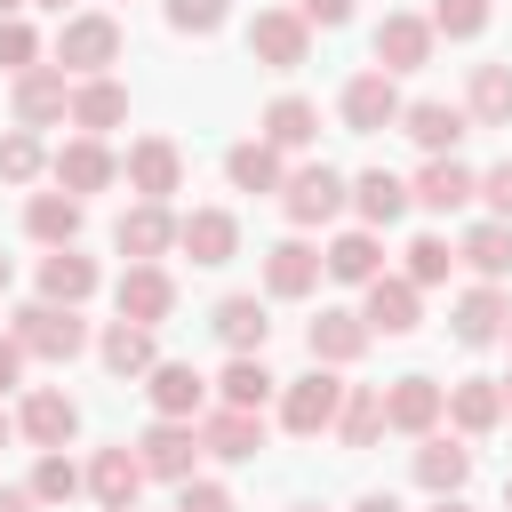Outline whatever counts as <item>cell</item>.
I'll list each match as a JSON object with an SVG mask.
<instances>
[{
  "label": "cell",
  "mask_w": 512,
  "mask_h": 512,
  "mask_svg": "<svg viewBox=\"0 0 512 512\" xmlns=\"http://www.w3.org/2000/svg\"><path fill=\"white\" fill-rule=\"evenodd\" d=\"M8 336L24 344V360H72V352H88V320H80V304H48V296L16 304V312H8Z\"/></svg>",
  "instance_id": "1"
},
{
  "label": "cell",
  "mask_w": 512,
  "mask_h": 512,
  "mask_svg": "<svg viewBox=\"0 0 512 512\" xmlns=\"http://www.w3.org/2000/svg\"><path fill=\"white\" fill-rule=\"evenodd\" d=\"M344 200H352V184H344L328 160H312V168H296V176L280 184V208H288V224H296V232H312V224L344 216Z\"/></svg>",
  "instance_id": "2"
},
{
  "label": "cell",
  "mask_w": 512,
  "mask_h": 512,
  "mask_svg": "<svg viewBox=\"0 0 512 512\" xmlns=\"http://www.w3.org/2000/svg\"><path fill=\"white\" fill-rule=\"evenodd\" d=\"M336 408H344V384H336V368H320V360H312V376L280 384V424H288L296 440L328 432V424H336Z\"/></svg>",
  "instance_id": "3"
},
{
  "label": "cell",
  "mask_w": 512,
  "mask_h": 512,
  "mask_svg": "<svg viewBox=\"0 0 512 512\" xmlns=\"http://www.w3.org/2000/svg\"><path fill=\"white\" fill-rule=\"evenodd\" d=\"M248 56H256L264 72H296V64L312 56V24H304L296 8H256V24H248Z\"/></svg>",
  "instance_id": "4"
},
{
  "label": "cell",
  "mask_w": 512,
  "mask_h": 512,
  "mask_svg": "<svg viewBox=\"0 0 512 512\" xmlns=\"http://www.w3.org/2000/svg\"><path fill=\"white\" fill-rule=\"evenodd\" d=\"M192 456H200L192 416H152V424H144V440H136L144 480H192Z\"/></svg>",
  "instance_id": "5"
},
{
  "label": "cell",
  "mask_w": 512,
  "mask_h": 512,
  "mask_svg": "<svg viewBox=\"0 0 512 512\" xmlns=\"http://www.w3.org/2000/svg\"><path fill=\"white\" fill-rule=\"evenodd\" d=\"M56 64L80 72V80H96L104 64H120V24H112V16H64V32H56Z\"/></svg>",
  "instance_id": "6"
},
{
  "label": "cell",
  "mask_w": 512,
  "mask_h": 512,
  "mask_svg": "<svg viewBox=\"0 0 512 512\" xmlns=\"http://www.w3.org/2000/svg\"><path fill=\"white\" fill-rule=\"evenodd\" d=\"M48 176H56V192L88 200V192H104V184L120 176V160L104 152V136H72V144H56V152H48Z\"/></svg>",
  "instance_id": "7"
},
{
  "label": "cell",
  "mask_w": 512,
  "mask_h": 512,
  "mask_svg": "<svg viewBox=\"0 0 512 512\" xmlns=\"http://www.w3.org/2000/svg\"><path fill=\"white\" fill-rule=\"evenodd\" d=\"M112 248H120L128 264H160V256L176 248V216H168V200H136V208H120Z\"/></svg>",
  "instance_id": "8"
},
{
  "label": "cell",
  "mask_w": 512,
  "mask_h": 512,
  "mask_svg": "<svg viewBox=\"0 0 512 512\" xmlns=\"http://www.w3.org/2000/svg\"><path fill=\"white\" fill-rule=\"evenodd\" d=\"M472 192H480V176H472L456 152H424V168H416V184H408V200L432 208V216H456Z\"/></svg>",
  "instance_id": "9"
},
{
  "label": "cell",
  "mask_w": 512,
  "mask_h": 512,
  "mask_svg": "<svg viewBox=\"0 0 512 512\" xmlns=\"http://www.w3.org/2000/svg\"><path fill=\"white\" fill-rule=\"evenodd\" d=\"M440 408H448V384H432V376H392V392H384V424L408 440L440 432Z\"/></svg>",
  "instance_id": "10"
},
{
  "label": "cell",
  "mask_w": 512,
  "mask_h": 512,
  "mask_svg": "<svg viewBox=\"0 0 512 512\" xmlns=\"http://www.w3.org/2000/svg\"><path fill=\"white\" fill-rule=\"evenodd\" d=\"M432 24L424 16H408V8H392L384 24H376V72H424L432 64Z\"/></svg>",
  "instance_id": "11"
},
{
  "label": "cell",
  "mask_w": 512,
  "mask_h": 512,
  "mask_svg": "<svg viewBox=\"0 0 512 512\" xmlns=\"http://www.w3.org/2000/svg\"><path fill=\"white\" fill-rule=\"evenodd\" d=\"M112 304H120V320H136V328H160V320L176 312V280H168L160 264H128L120 288H112Z\"/></svg>",
  "instance_id": "12"
},
{
  "label": "cell",
  "mask_w": 512,
  "mask_h": 512,
  "mask_svg": "<svg viewBox=\"0 0 512 512\" xmlns=\"http://www.w3.org/2000/svg\"><path fill=\"white\" fill-rule=\"evenodd\" d=\"M416 312H424V296H416V280H408V272H376V280H368V304H360L368 336H408V328H416Z\"/></svg>",
  "instance_id": "13"
},
{
  "label": "cell",
  "mask_w": 512,
  "mask_h": 512,
  "mask_svg": "<svg viewBox=\"0 0 512 512\" xmlns=\"http://www.w3.org/2000/svg\"><path fill=\"white\" fill-rule=\"evenodd\" d=\"M176 184H184V152L168 136H136L128 144V192L136 200H168Z\"/></svg>",
  "instance_id": "14"
},
{
  "label": "cell",
  "mask_w": 512,
  "mask_h": 512,
  "mask_svg": "<svg viewBox=\"0 0 512 512\" xmlns=\"http://www.w3.org/2000/svg\"><path fill=\"white\" fill-rule=\"evenodd\" d=\"M176 248H184L192 264H232V256H240L232 208H192V216H176Z\"/></svg>",
  "instance_id": "15"
},
{
  "label": "cell",
  "mask_w": 512,
  "mask_h": 512,
  "mask_svg": "<svg viewBox=\"0 0 512 512\" xmlns=\"http://www.w3.org/2000/svg\"><path fill=\"white\" fill-rule=\"evenodd\" d=\"M64 104H72L64 64H32V72H16V128H48V120H64Z\"/></svg>",
  "instance_id": "16"
},
{
  "label": "cell",
  "mask_w": 512,
  "mask_h": 512,
  "mask_svg": "<svg viewBox=\"0 0 512 512\" xmlns=\"http://www.w3.org/2000/svg\"><path fill=\"white\" fill-rule=\"evenodd\" d=\"M64 120H72L80 136H104V128H120V120H128V88H120L112 72H96V80H72V104H64Z\"/></svg>",
  "instance_id": "17"
},
{
  "label": "cell",
  "mask_w": 512,
  "mask_h": 512,
  "mask_svg": "<svg viewBox=\"0 0 512 512\" xmlns=\"http://www.w3.org/2000/svg\"><path fill=\"white\" fill-rule=\"evenodd\" d=\"M400 120V88H392V72H360V80H344V128L352 136H376V128H392Z\"/></svg>",
  "instance_id": "18"
},
{
  "label": "cell",
  "mask_w": 512,
  "mask_h": 512,
  "mask_svg": "<svg viewBox=\"0 0 512 512\" xmlns=\"http://www.w3.org/2000/svg\"><path fill=\"white\" fill-rule=\"evenodd\" d=\"M312 288H320V248H312V240H280V248H264V296L296 304V296H312Z\"/></svg>",
  "instance_id": "19"
},
{
  "label": "cell",
  "mask_w": 512,
  "mask_h": 512,
  "mask_svg": "<svg viewBox=\"0 0 512 512\" xmlns=\"http://www.w3.org/2000/svg\"><path fill=\"white\" fill-rule=\"evenodd\" d=\"M464 440H480V432H496L504 424V392H496V376H456L448 384V408H440Z\"/></svg>",
  "instance_id": "20"
},
{
  "label": "cell",
  "mask_w": 512,
  "mask_h": 512,
  "mask_svg": "<svg viewBox=\"0 0 512 512\" xmlns=\"http://www.w3.org/2000/svg\"><path fill=\"white\" fill-rule=\"evenodd\" d=\"M16 432H24L32 448H64V440L80 432V408H72L56 384H40V392H24V408H16Z\"/></svg>",
  "instance_id": "21"
},
{
  "label": "cell",
  "mask_w": 512,
  "mask_h": 512,
  "mask_svg": "<svg viewBox=\"0 0 512 512\" xmlns=\"http://www.w3.org/2000/svg\"><path fill=\"white\" fill-rule=\"evenodd\" d=\"M464 480H472V448H464V432L448 440V432H424V448H416V488H432V496H464Z\"/></svg>",
  "instance_id": "22"
},
{
  "label": "cell",
  "mask_w": 512,
  "mask_h": 512,
  "mask_svg": "<svg viewBox=\"0 0 512 512\" xmlns=\"http://www.w3.org/2000/svg\"><path fill=\"white\" fill-rule=\"evenodd\" d=\"M400 128H408L424 152H456V144L472 136V112H464V104H440V96H424V104H400Z\"/></svg>",
  "instance_id": "23"
},
{
  "label": "cell",
  "mask_w": 512,
  "mask_h": 512,
  "mask_svg": "<svg viewBox=\"0 0 512 512\" xmlns=\"http://www.w3.org/2000/svg\"><path fill=\"white\" fill-rule=\"evenodd\" d=\"M320 272L344 280V288H368V280L384 272V240H376L368 224H360V232H336V240L320 248Z\"/></svg>",
  "instance_id": "24"
},
{
  "label": "cell",
  "mask_w": 512,
  "mask_h": 512,
  "mask_svg": "<svg viewBox=\"0 0 512 512\" xmlns=\"http://www.w3.org/2000/svg\"><path fill=\"white\" fill-rule=\"evenodd\" d=\"M504 320H512V304H504V288H496V280L464 288V296H456V312H448L456 344H496V336H504Z\"/></svg>",
  "instance_id": "25"
},
{
  "label": "cell",
  "mask_w": 512,
  "mask_h": 512,
  "mask_svg": "<svg viewBox=\"0 0 512 512\" xmlns=\"http://www.w3.org/2000/svg\"><path fill=\"white\" fill-rule=\"evenodd\" d=\"M144 392H152V408H160V416H200L208 376H200L192 360H152V368H144Z\"/></svg>",
  "instance_id": "26"
},
{
  "label": "cell",
  "mask_w": 512,
  "mask_h": 512,
  "mask_svg": "<svg viewBox=\"0 0 512 512\" xmlns=\"http://www.w3.org/2000/svg\"><path fill=\"white\" fill-rule=\"evenodd\" d=\"M200 448L224 456V464H248V456L264 448V408H216V416L200 424Z\"/></svg>",
  "instance_id": "27"
},
{
  "label": "cell",
  "mask_w": 512,
  "mask_h": 512,
  "mask_svg": "<svg viewBox=\"0 0 512 512\" xmlns=\"http://www.w3.org/2000/svg\"><path fill=\"white\" fill-rule=\"evenodd\" d=\"M304 344H312L320 368H352V360L368 352V320H360V312H320V320L304 328Z\"/></svg>",
  "instance_id": "28"
},
{
  "label": "cell",
  "mask_w": 512,
  "mask_h": 512,
  "mask_svg": "<svg viewBox=\"0 0 512 512\" xmlns=\"http://www.w3.org/2000/svg\"><path fill=\"white\" fill-rule=\"evenodd\" d=\"M136 488H144L136 448H128V440H120V448H96V464H88V496H96L104 512H120V504H136Z\"/></svg>",
  "instance_id": "29"
},
{
  "label": "cell",
  "mask_w": 512,
  "mask_h": 512,
  "mask_svg": "<svg viewBox=\"0 0 512 512\" xmlns=\"http://www.w3.org/2000/svg\"><path fill=\"white\" fill-rule=\"evenodd\" d=\"M80 216H88V208H80L72 192H32V200H24V232H32L40 248H72V240H80Z\"/></svg>",
  "instance_id": "30"
},
{
  "label": "cell",
  "mask_w": 512,
  "mask_h": 512,
  "mask_svg": "<svg viewBox=\"0 0 512 512\" xmlns=\"http://www.w3.org/2000/svg\"><path fill=\"white\" fill-rule=\"evenodd\" d=\"M464 112H472V128H512V64H472Z\"/></svg>",
  "instance_id": "31"
},
{
  "label": "cell",
  "mask_w": 512,
  "mask_h": 512,
  "mask_svg": "<svg viewBox=\"0 0 512 512\" xmlns=\"http://www.w3.org/2000/svg\"><path fill=\"white\" fill-rule=\"evenodd\" d=\"M352 208H360L368 232H384V224L408 216V184H400L392 168H368V176H352Z\"/></svg>",
  "instance_id": "32"
},
{
  "label": "cell",
  "mask_w": 512,
  "mask_h": 512,
  "mask_svg": "<svg viewBox=\"0 0 512 512\" xmlns=\"http://www.w3.org/2000/svg\"><path fill=\"white\" fill-rule=\"evenodd\" d=\"M40 296H48V304H88V296H96V264H88L80 248H48V256H40Z\"/></svg>",
  "instance_id": "33"
},
{
  "label": "cell",
  "mask_w": 512,
  "mask_h": 512,
  "mask_svg": "<svg viewBox=\"0 0 512 512\" xmlns=\"http://www.w3.org/2000/svg\"><path fill=\"white\" fill-rule=\"evenodd\" d=\"M320 136V104H304V96H272L264 104V144L272 152H304Z\"/></svg>",
  "instance_id": "34"
},
{
  "label": "cell",
  "mask_w": 512,
  "mask_h": 512,
  "mask_svg": "<svg viewBox=\"0 0 512 512\" xmlns=\"http://www.w3.org/2000/svg\"><path fill=\"white\" fill-rule=\"evenodd\" d=\"M224 176H232V192H280V184H288V168H280V152H272L264 136L232 144V152H224Z\"/></svg>",
  "instance_id": "35"
},
{
  "label": "cell",
  "mask_w": 512,
  "mask_h": 512,
  "mask_svg": "<svg viewBox=\"0 0 512 512\" xmlns=\"http://www.w3.org/2000/svg\"><path fill=\"white\" fill-rule=\"evenodd\" d=\"M336 440H344V448H376V440H384V392H368V384H344Z\"/></svg>",
  "instance_id": "36"
},
{
  "label": "cell",
  "mask_w": 512,
  "mask_h": 512,
  "mask_svg": "<svg viewBox=\"0 0 512 512\" xmlns=\"http://www.w3.org/2000/svg\"><path fill=\"white\" fill-rule=\"evenodd\" d=\"M456 264H472L480 280H504V272H512V224H496V216L472 224V232L456 240Z\"/></svg>",
  "instance_id": "37"
},
{
  "label": "cell",
  "mask_w": 512,
  "mask_h": 512,
  "mask_svg": "<svg viewBox=\"0 0 512 512\" xmlns=\"http://www.w3.org/2000/svg\"><path fill=\"white\" fill-rule=\"evenodd\" d=\"M208 320H216V336H224L232 352H264V336H272V320H264V304H256V296H224Z\"/></svg>",
  "instance_id": "38"
},
{
  "label": "cell",
  "mask_w": 512,
  "mask_h": 512,
  "mask_svg": "<svg viewBox=\"0 0 512 512\" xmlns=\"http://www.w3.org/2000/svg\"><path fill=\"white\" fill-rule=\"evenodd\" d=\"M96 352H104V368L112 376H144L160 352H152V328H136V320H112L104 336H96Z\"/></svg>",
  "instance_id": "39"
},
{
  "label": "cell",
  "mask_w": 512,
  "mask_h": 512,
  "mask_svg": "<svg viewBox=\"0 0 512 512\" xmlns=\"http://www.w3.org/2000/svg\"><path fill=\"white\" fill-rule=\"evenodd\" d=\"M272 368H264V352H232V368L216 376V392H224V408H264L272 400Z\"/></svg>",
  "instance_id": "40"
},
{
  "label": "cell",
  "mask_w": 512,
  "mask_h": 512,
  "mask_svg": "<svg viewBox=\"0 0 512 512\" xmlns=\"http://www.w3.org/2000/svg\"><path fill=\"white\" fill-rule=\"evenodd\" d=\"M80 488H88V472H80L64 448H40V464H32V496H40V504H72Z\"/></svg>",
  "instance_id": "41"
},
{
  "label": "cell",
  "mask_w": 512,
  "mask_h": 512,
  "mask_svg": "<svg viewBox=\"0 0 512 512\" xmlns=\"http://www.w3.org/2000/svg\"><path fill=\"white\" fill-rule=\"evenodd\" d=\"M448 272H456V248H448L440 232H416V240H408V280H416V288H440Z\"/></svg>",
  "instance_id": "42"
},
{
  "label": "cell",
  "mask_w": 512,
  "mask_h": 512,
  "mask_svg": "<svg viewBox=\"0 0 512 512\" xmlns=\"http://www.w3.org/2000/svg\"><path fill=\"white\" fill-rule=\"evenodd\" d=\"M40 168H48L40 136H32V128H8V136H0V184H32Z\"/></svg>",
  "instance_id": "43"
},
{
  "label": "cell",
  "mask_w": 512,
  "mask_h": 512,
  "mask_svg": "<svg viewBox=\"0 0 512 512\" xmlns=\"http://www.w3.org/2000/svg\"><path fill=\"white\" fill-rule=\"evenodd\" d=\"M424 24L448 32V40H480V32H488V0H432Z\"/></svg>",
  "instance_id": "44"
},
{
  "label": "cell",
  "mask_w": 512,
  "mask_h": 512,
  "mask_svg": "<svg viewBox=\"0 0 512 512\" xmlns=\"http://www.w3.org/2000/svg\"><path fill=\"white\" fill-rule=\"evenodd\" d=\"M40 64V32L24 16H0V72H32Z\"/></svg>",
  "instance_id": "45"
},
{
  "label": "cell",
  "mask_w": 512,
  "mask_h": 512,
  "mask_svg": "<svg viewBox=\"0 0 512 512\" xmlns=\"http://www.w3.org/2000/svg\"><path fill=\"white\" fill-rule=\"evenodd\" d=\"M232 16V0H168V24L176 32H216Z\"/></svg>",
  "instance_id": "46"
},
{
  "label": "cell",
  "mask_w": 512,
  "mask_h": 512,
  "mask_svg": "<svg viewBox=\"0 0 512 512\" xmlns=\"http://www.w3.org/2000/svg\"><path fill=\"white\" fill-rule=\"evenodd\" d=\"M176 512H240V504H232V488H216V480H176Z\"/></svg>",
  "instance_id": "47"
},
{
  "label": "cell",
  "mask_w": 512,
  "mask_h": 512,
  "mask_svg": "<svg viewBox=\"0 0 512 512\" xmlns=\"http://www.w3.org/2000/svg\"><path fill=\"white\" fill-rule=\"evenodd\" d=\"M472 200H488V216H496V224H512V160H496V168L480 176V192H472Z\"/></svg>",
  "instance_id": "48"
},
{
  "label": "cell",
  "mask_w": 512,
  "mask_h": 512,
  "mask_svg": "<svg viewBox=\"0 0 512 512\" xmlns=\"http://www.w3.org/2000/svg\"><path fill=\"white\" fill-rule=\"evenodd\" d=\"M296 16H304V24H328V32H336V24L352 16V0H296Z\"/></svg>",
  "instance_id": "49"
},
{
  "label": "cell",
  "mask_w": 512,
  "mask_h": 512,
  "mask_svg": "<svg viewBox=\"0 0 512 512\" xmlns=\"http://www.w3.org/2000/svg\"><path fill=\"white\" fill-rule=\"evenodd\" d=\"M16 376H24V344L0 336V392H16Z\"/></svg>",
  "instance_id": "50"
},
{
  "label": "cell",
  "mask_w": 512,
  "mask_h": 512,
  "mask_svg": "<svg viewBox=\"0 0 512 512\" xmlns=\"http://www.w3.org/2000/svg\"><path fill=\"white\" fill-rule=\"evenodd\" d=\"M0 512H40V496L32 488H0Z\"/></svg>",
  "instance_id": "51"
},
{
  "label": "cell",
  "mask_w": 512,
  "mask_h": 512,
  "mask_svg": "<svg viewBox=\"0 0 512 512\" xmlns=\"http://www.w3.org/2000/svg\"><path fill=\"white\" fill-rule=\"evenodd\" d=\"M352 512H400V496H360Z\"/></svg>",
  "instance_id": "52"
},
{
  "label": "cell",
  "mask_w": 512,
  "mask_h": 512,
  "mask_svg": "<svg viewBox=\"0 0 512 512\" xmlns=\"http://www.w3.org/2000/svg\"><path fill=\"white\" fill-rule=\"evenodd\" d=\"M432 512H472V504L464 496H432Z\"/></svg>",
  "instance_id": "53"
},
{
  "label": "cell",
  "mask_w": 512,
  "mask_h": 512,
  "mask_svg": "<svg viewBox=\"0 0 512 512\" xmlns=\"http://www.w3.org/2000/svg\"><path fill=\"white\" fill-rule=\"evenodd\" d=\"M8 432H16V416H8V408H0V448H8Z\"/></svg>",
  "instance_id": "54"
},
{
  "label": "cell",
  "mask_w": 512,
  "mask_h": 512,
  "mask_svg": "<svg viewBox=\"0 0 512 512\" xmlns=\"http://www.w3.org/2000/svg\"><path fill=\"white\" fill-rule=\"evenodd\" d=\"M24 8H32V0H0V16H24Z\"/></svg>",
  "instance_id": "55"
},
{
  "label": "cell",
  "mask_w": 512,
  "mask_h": 512,
  "mask_svg": "<svg viewBox=\"0 0 512 512\" xmlns=\"http://www.w3.org/2000/svg\"><path fill=\"white\" fill-rule=\"evenodd\" d=\"M496 392H504V416H512V376H496Z\"/></svg>",
  "instance_id": "56"
},
{
  "label": "cell",
  "mask_w": 512,
  "mask_h": 512,
  "mask_svg": "<svg viewBox=\"0 0 512 512\" xmlns=\"http://www.w3.org/2000/svg\"><path fill=\"white\" fill-rule=\"evenodd\" d=\"M8 280H16V272H8V256H0V296H8Z\"/></svg>",
  "instance_id": "57"
},
{
  "label": "cell",
  "mask_w": 512,
  "mask_h": 512,
  "mask_svg": "<svg viewBox=\"0 0 512 512\" xmlns=\"http://www.w3.org/2000/svg\"><path fill=\"white\" fill-rule=\"evenodd\" d=\"M32 8H56V16H64V8H72V0H32Z\"/></svg>",
  "instance_id": "58"
},
{
  "label": "cell",
  "mask_w": 512,
  "mask_h": 512,
  "mask_svg": "<svg viewBox=\"0 0 512 512\" xmlns=\"http://www.w3.org/2000/svg\"><path fill=\"white\" fill-rule=\"evenodd\" d=\"M288 512H320V504H288Z\"/></svg>",
  "instance_id": "59"
},
{
  "label": "cell",
  "mask_w": 512,
  "mask_h": 512,
  "mask_svg": "<svg viewBox=\"0 0 512 512\" xmlns=\"http://www.w3.org/2000/svg\"><path fill=\"white\" fill-rule=\"evenodd\" d=\"M504 512H512V480H504Z\"/></svg>",
  "instance_id": "60"
},
{
  "label": "cell",
  "mask_w": 512,
  "mask_h": 512,
  "mask_svg": "<svg viewBox=\"0 0 512 512\" xmlns=\"http://www.w3.org/2000/svg\"><path fill=\"white\" fill-rule=\"evenodd\" d=\"M120 512H136V504H120Z\"/></svg>",
  "instance_id": "61"
},
{
  "label": "cell",
  "mask_w": 512,
  "mask_h": 512,
  "mask_svg": "<svg viewBox=\"0 0 512 512\" xmlns=\"http://www.w3.org/2000/svg\"><path fill=\"white\" fill-rule=\"evenodd\" d=\"M504 336H512V320H504Z\"/></svg>",
  "instance_id": "62"
}]
</instances>
